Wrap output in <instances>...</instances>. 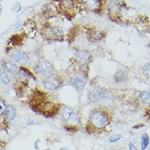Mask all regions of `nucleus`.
Masks as SVG:
<instances>
[{
  "label": "nucleus",
  "mask_w": 150,
  "mask_h": 150,
  "mask_svg": "<svg viewBox=\"0 0 150 150\" xmlns=\"http://www.w3.org/2000/svg\"><path fill=\"white\" fill-rule=\"evenodd\" d=\"M91 122L95 128L103 129L108 123V117L104 112L95 110L91 115Z\"/></svg>",
  "instance_id": "nucleus-1"
},
{
  "label": "nucleus",
  "mask_w": 150,
  "mask_h": 150,
  "mask_svg": "<svg viewBox=\"0 0 150 150\" xmlns=\"http://www.w3.org/2000/svg\"><path fill=\"white\" fill-rule=\"evenodd\" d=\"M35 71L37 74L44 76H50L53 74L54 72V68L53 65L50 62L47 61H44L40 62L36 65Z\"/></svg>",
  "instance_id": "nucleus-2"
},
{
  "label": "nucleus",
  "mask_w": 150,
  "mask_h": 150,
  "mask_svg": "<svg viewBox=\"0 0 150 150\" xmlns=\"http://www.w3.org/2000/svg\"><path fill=\"white\" fill-rule=\"evenodd\" d=\"M62 117L68 123H76L78 121V117L76 114L70 107H64L62 110Z\"/></svg>",
  "instance_id": "nucleus-3"
},
{
  "label": "nucleus",
  "mask_w": 150,
  "mask_h": 150,
  "mask_svg": "<svg viewBox=\"0 0 150 150\" xmlns=\"http://www.w3.org/2000/svg\"><path fill=\"white\" fill-rule=\"evenodd\" d=\"M43 85L46 89L50 91H54L59 88L61 86V81L57 77L54 76H50L43 82Z\"/></svg>",
  "instance_id": "nucleus-4"
},
{
  "label": "nucleus",
  "mask_w": 150,
  "mask_h": 150,
  "mask_svg": "<svg viewBox=\"0 0 150 150\" xmlns=\"http://www.w3.org/2000/svg\"><path fill=\"white\" fill-rule=\"evenodd\" d=\"M76 57L79 63L81 65H87L91 59V55L86 50H79L76 54Z\"/></svg>",
  "instance_id": "nucleus-5"
},
{
  "label": "nucleus",
  "mask_w": 150,
  "mask_h": 150,
  "mask_svg": "<svg viewBox=\"0 0 150 150\" xmlns=\"http://www.w3.org/2000/svg\"><path fill=\"white\" fill-rule=\"evenodd\" d=\"M82 4L90 11H95L100 8L102 5L101 0H81Z\"/></svg>",
  "instance_id": "nucleus-6"
},
{
  "label": "nucleus",
  "mask_w": 150,
  "mask_h": 150,
  "mask_svg": "<svg viewBox=\"0 0 150 150\" xmlns=\"http://www.w3.org/2000/svg\"><path fill=\"white\" fill-rule=\"evenodd\" d=\"M11 58L16 62H21V61H27L29 60V56L27 53L22 51V50H16L11 54Z\"/></svg>",
  "instance_id": "nucleus-7"
},
{
  "label": "nucleus",
  "mask_w": 150,
  "mask_h": 150,
  "mask_svg": "<svg viewBox=\"0 0 150 150\" xmlns=\"http://www.w3.org/2000/svg\"><path fill=\"white\" fill-rule=\"evenodd\" d=\"M47 34L51 38H61L63 35V31L61 28L52 27L47 30Z\"/></svg>",
  "instance_id": "nucleus-8"
},
{
  "label": "nucleus",
  "mask_w": 150,
  "mask_h": 150,
  "mask_svg": "<svg viewBox=\"0 0 150 150\" xmlns=\"http://www.w3.org/2000/svg\"><path fill=\"white\" fill-rule=\"evenodd\" d=\"M71 83L76 88L79 90H83L86 85V80L85 79L81 77V76H76L74 79H72L71 81Z\"/></svg>",
  "instance_id": "nucleus-9"
},
{
  "label": "nucleus",
  "mask_w": 150,
  "mask_h": 150,
  "mask_svg": "<svg viewBox=\"0 0 150 150\" xmlns=\"http://www.w3.org/2000/svg\"><path fill=\"white\" fill-rule=\"evenodd\" d=\"M4 112L7 119L10 121L13 120L16 115V109L12 105H8V106H6Z\"/></svg>",
  "instance_id": "nucleus-10"
},
{
  "label": "nucleus",
  "mask_w": 150,
  "mask_h": 150,
  "mask_svg": "<svg viewBox=\"0 0 150 150\" xmlns=\"http://www.w3.org/2000/svg\"><path fill=\"white\" fill-rule=\"evenodd\" d=\"M4 67L6 70L8 71L9 73H11V74H15V73H16L17 71H18V67H17L16 65L13 63V62H6V63L4 64Z\"/></svg>",
  "instance_id": "nucleus-11"
},
{
  "label": "nucleus",
  "mask_w": 150,
  "mask_h": 150,
  "mask_svg": "<svg viewBox=\"0 0 150 150\" xmlns=\"http://www.w3.org/2000/svg\"><path fill=\"white\" fill-rule=\"evenodd\" d=\"M61 6L64 10H72L74 8V2L72 0H61Z\"/></svg>",
  "instance_id": "nucleus-12"
},
{
  "label": "nucleus",
  "mask_w": 150,
  "mask_h": 150,
  "mask_svg": "<svg viewBox=\"0 0 150 150\" xmlns=\"http://www.w3.org/2000/svg\"><path fill=\"white\" fill-rule=\"evenodd\" d=\"M149 144V137L147 134H144L141 138V143H140V147L141 150H145L147 149Z\"/></svg>",
  "instance_id": "nucleus-13"
},
{
  "label": "nucleus",
  "mask_w": 150,
  "mask_h": 150,
  "mask_svg": "<svg viewBox=\"0 0 150 150\" xmlns=\"http://www.w3.org/2000/svg\"><path fill=\"white\" fill-rule=\"evenodd\" d=\"M140 98L143 104L150 102V93L148 91H142L140 95Z\"/></svg>",
  "instance_id": "nucleus-14"
},
{
  "label": "nucleus",
  "mask_w": 150,
  "mask_h": 150,
  "mask_svg": "<svg viewBox=\"0 0 150 150\" xmlns=\"http://www.w3.org/2000/svg\"><path fill=\"white\" fill-rule=\"evenodd\" d=\"M0 80L5 84H8L10 82V78L4 69H0Z\"/></svg>",
  "instance_id": "nucleus-15"
},
{
  "label": "nucleus",
  "mask_w": 150,
  "mask_h": 150,
  "mask_svg": "<svg viewBox=\"0 0 150 150\" xmlns=\"http://www.w3.org/2000/svg\"><path fill=\"white\" fill-rule=\"evenodd\" d=\"M121 138H122V136L120 134L112 135V136L109 138V141L110 142H117L118 140H120Z\"/></svg>",
  "instance_id": "nucleus-16"
},
{
  "label": "nucleus",
  "mask_w": 150,
  "mask_h": 150,
  "mask_svg": "<svg viewBox=\"0 0 150 150\" xmlns=\"http://www.w3.org/2000/svg\"><path fill=\"white\" fill-rule=\"evenodd\" d=\"M122 76H125V73H124L122 71V72H118L116 73V74L115 76V79L117 81H120V80L123 81L124 78L125 77H122Z\"/></svg>",
  "instance_id": "nucleus-17"
},
{
  "label": "nucleus",
  "mask_w": 150,
  "mask_h": 150,
  "mask_svg": "<svg viewBox=\"0 0 150 150\" xmlns=\"http://www.w3.org/2000/svg\"><path fill=\"white\" fill-rule=\"evenodd\" d=\"M129 150H137L138 149V148H137V143L135 140H133V141L129 142Z\"/></svg>",
  "instance_id": "nucleus-18"
},
{
  "label": "nucleus",
  "mask_w": 150,
  "mask_h": 150,
  "mask_svg": "<svg viewBox=\"0 0 150 150\" xmlns=\"http://www.w3.org/2000/svg\"><path fill=\"white\" fill-rule=\"evenodd\" d=\"M5 109H6V106H5L4 103L2 100L0 99V115H1V114L5 111Z\"/></svg>",
  "instance_id": "nucleus-19"
},
{
  "label": "nucleus",
  "mask_w": 150,
  "mask_h": 150,
  "mask_svg": "<svg viewBox=\"0 0 150 150\" xmlns=\"http://www.w3.org/2000/svg\"><path fill=\"white\" fill-rule=\"evenodd\" d=\"M59 150H68V149H67V148H65V147H62Z\"/></svg>",
  "instance_id": "nucleus-20"
},
{
  "label": "nucleus",
  "mask_w": 150,
  "mask_h": 150,
  "mask_svg": "<svg viewBox=\"0 0 150 150\" xmlns=\"http://www.w3.org/2000/svg\"><path fill=\"white\" fill-rule=\"evenodd\" d=\"M1 7H0V15H1Z\"/></svg>",
  "instance_id": "nucleus-21"
},
{
  "label": "nucleus",
  "mask_w": 150,
  "mask_h": 150,
  "mask_svg": "<svg viewBox=\"0 0 150 150\" xmlns=\"http://www.w3.org/2000/svg\"><path fill=\"white\" fill-rule=\"evenodd\" d=\"M46 150H51V149H46Z\"/></svg>",
  "instance_id": "nucleus-22"
}]
</instances>
